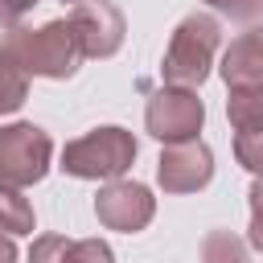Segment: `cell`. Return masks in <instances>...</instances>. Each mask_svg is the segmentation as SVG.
Segmentation results:
<instances>
[{
    "label": "cell",
    "mask_w": 263,
    "mask_h": 263,
    "mask_svg": "<svg viewBox=\"0 0 263 263\" xmlns=\"http://www.w3.org/2000/svg\"><path fill=\"white\" fill-rule=\"evenodd\" d=\"M0 58H8L25 78H74L82 66V45L70 21H49L41 29L16 25L0 37Z\"/></svg>",
    "instance_id": "6da1fadb"
},
{
    "label": "cell",
    "mask_w": 263,
    "mask_h": 263,
    "mask_svg": "<svg viewBox=\"0 0 263 263\" xmlns=\"http://www.w3.org/2000/svg\"><path fill=\"white\" fill-rule=\"evenodd\" d=\"M218 45H222V21L210 16V12H189L168 37V49H164V62H160L164 86L197 90L210 78Z\"/></svg>",
    "instance_id": "7a4b0ae2"
},
{
    "label": "cell",
    "mask_w": 263,
    "mask_h": 263,
    "mask_svg": "<svg viewBox=\"0 0 263 263\" xmlns=\"http://www.w3.org/2000/svg\"><path fill=\"white\" fill-rule=\"evenodd\" d=\"M136 152H140L136 136L119 123H107L62 148V173L78 181H119L132 168Z\"/></svg>",
    "instance_id": "3957f363"
},
{
    "label": "cell",
    "mask_w": 263,
    "mask_h": 263,
    "mask_svg": "<svg viewBox=\"0 0 263 263\" xmlns=\"http://www.w3.org/2000/svg\"><path fill=\"white\" fill-rule=\"evenodd\" d=\"M53 140L37 123L0 127V189H29L49 173Z\"/></svg>",
    "instance_id": "277c9868"
},
{
    "label": "cell",
    "mask_w": 263,
    "mask_h": 263,
    "mask_svg": "<svg viewBox=\"0 0 263 263\" xmlns=\"http://www.w3.org/2000/svg\"><path fill=\"white\" fill-rule=\"evenodd\" d=\"M201 123H205V103L197 99V90H185V86H160L144 107V127L160 144L197 140Z\"/></svg>",
    "instance_id": "5b68a950"
},
{
    "label": "cell",
    "mask_w": 263,
    "mask_h": 263,
    "mask_svg": "<svg viewBox=\"0 0 263 263\" xmlns=\"http://www.w3.org/2000/svg\"><path fill=\"white\" fill-rule=\"evenodd\" d=\"M156 214V197L148 185L140 181H107L95 197V218L107 226V230H123V234H136L152 222Z\"/></svg>",
    "instance_id": "8992f818"
},
{
    "label": "cell",
    "mask_w": 263,
    "mask_h": 263,
    "mask_svg": "<svg viewBox=\"0 0 263 263\" xmlns=\"http://www.w3.org/2000/svg\"><path fill=\"white\" fill-rule=\"evenodd\" d=\"M66 21L82 45V58H115L123 45V33H127V21L111 0H86V4L70 8Z\"/></svg>",
    "instance_id": "52a82bcc"
},
{
    "label": "cell",
    "mask_w": 263,
    "mask_h": 263,
    "mask_svg": "<svg viewBox=\"0 0 263 263\" xmlns=\"http://www.w3.org/2000/svg\"><path fill=\"white\" fill-rule=\"evenodd\" d=\"M156 181L164 193H197L214 181V152L201 140H185V144H164L160 160H156Z\"/></svg>",
    "instance_id": "ba28073f"
},
{
    "label": "cell",
    "mask_w": 263,
    "mask_h": 263,
    "mask_svg": "<svg viewBox=\"0 0 263 263\" xmlns=\"http://www.w3.org/2000/svg\"><path fill=\"white\" fill-rule=\"evenodd\" d=\"M218 70L226 78V90L230 86H255V90H263V25L238 33L230 41V49L222 53Z\"/></svg>",
    "instance_id": "9c48e42d"
},
{
    "label": "cell",
    "mask_w": 263,
    "mask_h": 263,
    "mask_svg": "<svg viewBox=\"0 0 263 263\" xmlns=\"http://www.w3.org/2000/svg\"><path fill=\"white\" fill-rule=\"evenodd\" d=\"M33 205L21 189H0V230L4 234H33Z\"/></svg>",
    "instance_id": "30bf717a"
},
{
    "label": "cell",
    "mask_w": 263,
    "mask_h": 263,
    "mask_svg": "<svg viewBox=\"0 0 263 263\" xmlns=\"http://www.w3.org/2000/svg\"><path fill=\"white\" fill-rule=\"evenodd\" d=\"M201 263H251V251L230 230H210L201 238Z\"/></svg>",
    "instance_id": "8fae6325"
},
{
    "label": "cell",
    "mask_w": 263,
    "mask_h": 263,
    "mask_svg": "<svg viewBox=\"0 0 263 263\" xmlns=\"http://www.w3.org/2000/svg\"><path fill=\"white\" fill-rule=\"evenodd\" d=\"M234 160L247 173L263 177V119H255L247 127H234Z\"/></svg>",
    "instance_id": "7c38bea8"
},
{
    "label": "cell",
    "mask_w": 263,
    "mask_h": 263,
    "mask_svg": "<svg viewBox=\"0 0 263 263\" xmlns=\"http://www.w3.org/2000/svg\"><path fill=\"white\" fill-rule=\"evenodd\" d=\"M226 119H230V127H247V123L263 119V90H255V86H230V95H226Z\"/></svg>",
    "instance_id": "4fadbf2b"
},
{
    "label": "cell",
    "mask_w": 263,
    "mask_h": 263,
    "mask_svg": "<svg viewBox=\"0 0 263 263\" xmlns=\"http://www.w3.org/2000/svg\"><path fill=\"white\" fill-rule=\"evenodd\" d=\"M25 99H29V78H25L8 58H0V115L21 111Z\"/></svg>",
    "instance_id": "5bb4252c"
},
{
    "label": "cell",
    "mask_w": 263,
    "mask_h": 263,
    "mask_svg": "<svg viewBox=\"0 0 263 263\" xmlns=\"http://www.w3.org/2000/svg\"><path fill=\"white\" fill-rule=\"evenodd\" d=\"M70 242L74 238H66V234H37L29 247V263H66Z\"/></svg>",
    "instance_id": "9a60e30c"
},
{
    "label": "cell",
    "mask_w": 263,
    "mask_h": 263,
    "mask_svg": "<svg viewBox=\"0 0 263 263\" xmlns=\"http://www.w3.org/2000/svg\"><path fill=\"white\" fill-rule=\"evenodd\" d=\"M201 4L218 8L222 16H230V21H238V25H255V21L263 16V0H201Z\"/></svg>",
    "instance_id": "2e32d148"
},
{
    "label": "cell",
    "mask_w": 263,
    "mask_h": 263,
    "mask_svg": "<svg viewBox=\"0 0 263 263\" xmlns=\"http://www.w3.org/2000/svg\"><path fill=\"white\" fill-rule=\"evenodd\" d=\"M66 263H115V255L103 238H78V242H70Z\"/></svg>",
    "instance_id": "e0dca14e"
},
{
    "label": "cell",
    "mask_w": 263,
    "mask_h": 263,
    "mask_svg": "<svg viewBox=\"0 0 263 263\" xmlns=\"http://www.w3.org/2000/svg\"><path fill=\"white\" fill-rule=\"evenodd\" d=\"M33 4H41V0H0V29H4V33H8V29H16V25H21V16H25Z\"/></svg>",
    "instance_id": "ac0fdd59"
},
{
    "label": "cell",
    "mask_w": 263,
    "mask_h": 263,
    "mask_svg": "<svg viewBox=\"0 0 263 263\" xmlns=\"http://www.w3.org/2000/svg\"><path fill=\"white\" fill-rule=\"evenodd\" d=\"M247 242H251L255 251H263V210H255V214H251V226H247Z\"/></svg>",
    "instance_id": "d6986e66"
},
{
    "label": "cell",
    "mask_w": 263,
    "mask_h": 263,
    "mask_svg": "<svg viewBox=\"0 0 263 263\" xmlns=\"http://www.w3.org/2000/svg\"><path fill=\"white\" fill-rule=\"evenodd\" d=\"M247 201H251V214H255V210H263V177H255V181H251Z\"/></svg>",
    "instance_id": "ffe728a7"
},
{
    "label": "cell",
    "mask_w": 263,
    "mask_h": 263,
    "mask_svg": "<svg viewBox=\"0 0 263 263\" xmlns=\"http://www.w3.org/2000/svg\"><path fill=\"white\" fill-rule=\"evenodd\" d=\"M0 263H16V242H12V234H0Z\"/></svg>",
    "instance_id": "44dd1931"
},
{
    "label": "cell",
    "mask_w": 263,
    "mask_h": 263,
    "mask_svg": "<svg viewBox=\"0 0 263 263\" xmlns=\"http://www.w3.org/2000/svg\"><path fill=\"white\" fill-rule=\"evenodd\" d=\"M62 4H74V8H78V4H86V0H62Z\"/></svg>",
    "instance_id": "7402d4cb"
}]
</instances>
